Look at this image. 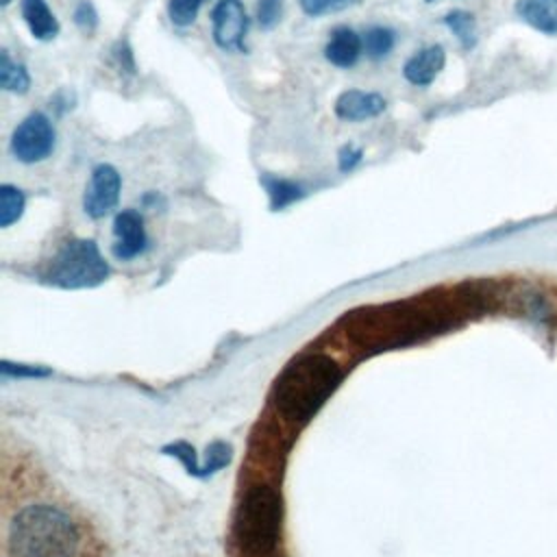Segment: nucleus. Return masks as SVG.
Segmentation results:
<instances>
[{"label": "nucleus", "instance_id": "1", "mask_svg": "<svg viewBox=\"0 0 557 557\" xmlns=\"http://www.w3.org/2000/svg\"><path fill=\"white\" fill-rule=\"evenodd\" d=\"M342 368L324 352L294 359L272 385L274 407L294 422L311 420L342 383Z\"/></svg>", "mask_w": 557, "mask_h": 557}, {"label": "nucleus", "instance_id": "2", "mask_svg": "<svg viewBox=\"0 0 557 557\" xmlns=\"http://www.w3.org/2000/svg\"><path fill=\"white\" fill-rule=\"evenodd\" d=\"M78 531L67 513L50 505L24 507L9 527L13 557H74Z\"/></svg>", "mask_w": 557, "mask_h": 557}, {"label": "nucleus", "instance_id": "3", "mask_svg": "<svg viewBox=\"0 0 557 557\" xmlns=\"http://www.w3.org/2000/svg\"><path fill=\"white\" fill-rule=\"evenodd\" d=\"M283 503L281 496L263 483L246 487L233 516V540L248 557L270 555L281 535Z\"/></svg>", "mask_w": 557, "mask_h": 557}, {"label": "nucleus", "instance_id": "4", "mask_svg": "<svg viewBox=\"0 0 557 557\" xmlns=\"http://www.w3.org/2000/svg\"><path fill=\"white\" fill-rule=\"evenodd\" d=\"M109 276V263L100 255L94 239H65L46 261L39 281L61 289H87L100 285Z\"/></svg>", "mask_w": 557, "mask_h": 557}, {"label": "nucleus", "instance_id": "5", "mask_svg": "<svg viewBox=\"0 0 557 557\" xmlns=\"http://www.w3.org/2000/svg\"><path fill=\"white\" fill-rule=\"evenodd\" d=\"M57 131L50 117L41 111L26 115L11 135V154L26 165L41 163L54 152Z\"/></svg>", "mask_w": 557, "mask_h": 557}, {"label": "nucleus", "instance_id": "6", "mask_svg": "<svg viewBox=\"0 0 557 557\" xmlns=\"http://www.w3.org/2000/svg\"><path fill=\"white\" fill-rule=\"evenodd\" d=\"M250 20L242 0H218L211 11V35L218 48L226 52H246Z\"/></svg>", "mask_w": 557, "mask_h": 557}, {"label": "nucleus", "instance_id": "7", "mask_svg": "<svg viewBox=\"0 0 557 557\" xmlns=\"http://www.w3.org/2000/svg\"><path fill=\"white\" fill-rule=\"evenodd\" d=\"M122 191V176L111 163H98L91 170L89 183L83 194V211L91 220H100L115 209Z\"/></svg>", "mask_w": 557, "mask_h": 557}, {"label": "nucleus", "instance_id": "8", "mask_svg": "<svg viewBox=\"0 0 557 557\" xmlns=\"http://www.w3.org/2000/svg\"><path fill=\"white\" fill-rule=\"evenodd\" d=\"M113 255L120 261H131L148 248V235L144 226V215L135 209H124L113 220Z\"/></svg>", "mask_w": 557, "mask_h": 557}, {"label": "nucleus", "instance_id": "9", "mask_svg": "<svg viewBox=\"0 0 557 557\" xmlns=\"http://www.w3.org/2000/svg\"><path fill=\"white\" fill-rule=\"evenodd\" d=\"M387 102L379 91H363V89H346L335 100V115L344 122H363L381 115Z\"/></svg>", "mask_w": 557, "mask_h": 557}, {"label": "nucleus", "instance_id": "10", "mask_svg": "<svg viewBox=\"0 0 557 557\" xmlns=\"http://www.w3.org/2000/svg\"><path fill=\"white\" fill-rule=\"evenodd\" d=\"M446 65V50L440 44H431L426 48H420L418 52H413L405 65H403V76L416 85V87H426L431 85L440 72Z\"/></svg>", "mask_w": 557, "mask_h": 557}, {"label": "nucleus", "instance_id": "11", "mask_svg": "<svg viewBox=\"0 0 557 557\" xmlns=\"http://www.w3.org/2000/svg\"><path fill=\"white\" fill-rule=\"evenodd\" d=\"M363 52V39L348 26L333 28L326 46L324 57L335 67H352Z\"/></svg>", "mask_w": 557, "mask_h": 557}, {"label": "nucleus", "instance_id": "12", "mask_svg": "<svg viewBox=\"0 0 557 557\" xmlns=\"http://www.w3.org/2000/svg\"><path fill=\"white\" fill-rule=\"evenodd\" d=\"M20 9H22V17L35 39L50 41L59 35V30H61L59 20L54 17V13L50 11L46 0H22Z\"/></svg>", "mask_w": 557, "mask_h": 557}, {"label": "nucleus", "instance_id": "13", "mask_svg": "<svg viewBox=\"0 0 557 557\" xmlns=\"http://www.w3.org/2000/svg\"><path fill=\"white\" fill-rule=\"evenodd\" d=\"M516 15L544 35H557V0H518Z\"/></svg>", "mask_w": 557, "mask_h": 557}, {"label": "nucleus", "instance_id": "14", "mask_svg": "<svg viewBox=\"0 0 557 557\" xmlns=\"http://www.w3.org/2000/svg\"><path fill=\"white\" fill-rule=\"evenodd\" d=\"M259 183L263 185V189L268 191V198H270V207L272 211H281L289 205H294L296 200H300L305 196V189L302 185H298L296 181H289V178H281V176H270V174H263L259 178Z\"/></svg>", "mask_w": 557, "mask_h": 557}, {"label": "nucleus", "instance_id": "15", "mask_svg": "<svg viewBox=\"0 0 557 557\" xmlns=\"http://www.w3.org/2000/svg\"><path fill=\"white\" fill-rule=\"evenodd\" d=\"M0 87L11 94H26L30 89V74L26 65L13 61L7 50L0 52Z\"/></svg>", "mask_w": 557, "mask_h": 557}, {"label": "nucleus", "instance_id": "16", "mask_svg": "<svg viewBox=\"0 0 557 557\" xmlns=\"http://www.w3.org/2000/svg\"><path fill=\"white\" fill-rule=\"evenodd\" d=\"M24 209H26L24 191L11 183L0 185V226L9 228L13 222L22 218Z\"/></svg>", "mask_w": 557, "mask_h": 557}, {"label": "nucleus", "instance_id": "17", "mask_svg": "<svg viewBox=\"0 0 557 557\" xmlns=\"http://www.w3.org/2000/svg\"><path fill=\"white\" fill-rule=\"evenodd\" d=\"M444 24L450 28V33L459 39V44L466 50L474 48V44H476V20H474L472 13L455 9V11L446 13Z\"/></svg>", "mask_w": 557, "mask_h": 557}, {"label": "nucleus", "instance_id": "18", "mask_svg": "<svg viewBox=\"0 0 557 557\" xmlns=\"http://www.w3.org/2000/svg\"><path fill=\"white\" fill-rule=\"evenodd\" d=\"M363 52L370 59H383L392 52L396 44V33L387 26H372L363 33Z\"/></svg>", "mask_w": 557, "mask_h": 557}, {"label": "nucleus", "instance_id": "19", "mask_svg": "<svg viewBox=\"0 0 557 557\" xmlns=\"http://www.w3.org/2000/svg\"><path fill=\"white\" fill-rule=\"evenodd\" d=\"M207 0H170L168 2V15H170V22L178 28H185L189 24L196 22L198 17V11L200 7L205 4Z\"/></svg>", "mask_w": 557, "mask_h": 557}, {"label": "nucleus", "instance_id": "20", "mask_svg": "<svg viewBox=\"0 0 557 557\" xmlns=\"http://www.w3.org/2000/svg\"><path fill=\"white\" fill-rule=\"evenodd\" d=\"M361 0H298L302 13L311 15V17H322L329 13H339L344 9H350L355 4H359Z\"/></svg>", "mask_w": 557, "mask_h": 557}, {"label": "nucleus", "instance_id": "21", "mask_svg": "<svg viewBox=\"0 0 557 557\" xmlns=\"http://www.w3.org/2000/svg\"><path fill=\"white\" fill-rule=\"evenodd\" d=\"M283 15V0H257V22L263 30L274 28Z\"/></svg>", "mask_w": 557, "mask_h": 557}, {"label": "nucleus", "instance_id": "22", "mask_svg": "<svg viewBox=\"0 0 557 557\" xmlns=\"http://www.w3.org/2000/svg\"><path fill=\"white\" fill-rule=\"evenodd\" d=\"M231 461V446L224 442H215L207 448V457H205V476L218 472L220 468H224Z\"/></svg>", "mask_w": 557, "mask_h": 557}, {"label": "nucleus", "instance_id": "23", "mask_svg": "<svg viewBox=\"0 0 557 557\" xmlns=\"http://www.w3.org/2000/svg\"><path fill=\"white\" fill-rule=\"evenodd\" d=\"M363 161V150L355 144H346L337 152V168L339 172H352Z\"/></svg>", "mask_w": 557, "mask_h": 557}, {"label": "nucleus", "instance_id": "24", "mask_svg": "<svg viewBox=\"0 0 557 557\" xmlns=\"http://www.w3.org/2000/svg\"><path fill=\"white\" fill-rule=\"evenodd\" d=\"M74 22H76L83 30H94V26L98 24V13H96L94 4L87 2V0H83V2L76 7V11H74Z\"/></svg>", "mask_w": 557, "mask_h": 557}, {"label": "nucleus", "instance_id": "25", "mask_svg": "<svg viewBox=\"0 0 557 557\" xmlns=\"http://www.w3.org/2000/svg\"><path fill=\"white\" fill-rule=\"evenodd\" d=\"M2 372L4 374H15V376H44V374H48V370H41V368H26V366H22V363H17V368H13V363H9V361H4L2 363Z\"/></svg>", "mask_w": 557, "mask_h": 557}, {"label": "nucleus", "instance_id": "26", "mask_svg": "<svg viewBox=\"0 0 557 557\" xmlns=\"http://www.w3.org/2000/svg\"><path fill=\"white\" fill-rule=\"evenodd\" d=\"M9 2H11V0H0V4H2V7H7Z\"/></svg>", "mask_w": 557, "mask_h": 557}, {"label": "nucleus", "instance_id": "27", "mask_svg": "<svg viewBox=\"0 0 557 557\" xmlns=\"http://www.w3.org/2000/svg\"><path fill=\"white\" fill-rule=\"evenodd\" d=\"M426 2H433V0H426Z\"/></svg>", "mask_w": 557, "mask_h": 557}]
</instances>
